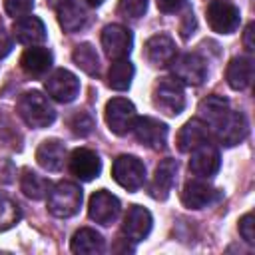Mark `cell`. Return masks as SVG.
<instances>
[{
  "instance_id": "cell-11",
  "label": "cell",
  "mask_w": 255,
  "mask_h": 255,
  "mask_svg": "<svg viewBox=\"0 0 255 255\" xmlns=\"http://www.w3.org/2000/svg\"><path fill=\"white\" fill-rule=\"evenodd\" d=\"M135 139L149 147V149H163L165 147V141H167V126L161 124L159 120L155 118H135V124L131 128Z\"/></svg>"
},
{
  "instance_id": "cell-24",
  "label": "cell",
  "mask_w": 255,
  "mask_h": 255,
  "mask_svg": "<svg viewBox=\"0 0 255 255\" xmlns=\"http://www.w3.org/2000/svg\"><path fill=\"white\" fill-rule=\"evenodd\" d=\"M197 112H199V120L205 122L209 126V129H213V128H217L223 122V118L231 112V108H229V102L225 98H221V96H207L205 100L199 102Z\"/></svg>"
},
{
  "instance_id": "cell-37",
  "label": "cell",
  "mask_w": 255,
  "mask_h": 255,
  "mask_svg": "<svg viewBox=\"0 0 255 255\" xmlns=\"http://www.w3.org/2000/svg\"><path fill=\"white\" fill-rule=\"evenodd\" d=\"M193 30H195V18H193V12H187L183 18V24H181V36L189 38V34H193Z\"/></svg>"
},
{
  "instance_id": "cell-36",
  "label": "cell",
  "mask_w": 255,
  "mask_h": 255,
  "mask_svg": "<svg viewBox=\"0 0 255 255\" xmlns=\"http://www.w3.org/2000/svg\"><path fill=\"white\" fill-rule=\"evenodd\" d=\"M14 175V165L8 159H0V183H10Z\"/></svg>"
},
{
  "instance_id": "cell-21",
  "label": "cell",
  "mask_w": 255,
  "mask_h": 255,
  "mask_svg": "<svg viewBox=\"0 0 255 255\" xmlns=\"http://www.w3.org/2000/svg\"><path fill=\"white\" fill-rule=\"evenodd\" d=\"M52 52L48 48L42 46H30L24 50V54L20 56V68L28 74V76H42L50 70L52 66Z\"/></svg>"
},
{
  "instance_id": "cell-17",
  "label": "cell",
  "mask_w": 255,
  "mask_h": 255,
  "mask_svg": "<svg viewBox=\"0 0 255 255\" xmlns=\"http://www.w3.org/2000/svg\"><path fill=\"white\" fill-rule=\"evenodd\" d=\"M175 173H177V161L171 159V157H165L159 161V165L155 167V173H153V179L147 187V193L149 197L157 199V201H163L167 199L169 191H171V185L175 181Z\"/></svg>"
},
{
  "instance_id": "cell-19",
  "label": "cell",
  "mask_w": 255,
  "mask_h": 255,
  "mask_svg": "<svg viewBox=\"0 0 255 255\" xmlns=\"http://www.w3.org/2000/svg\"><path fill=\"white\" fill-rule=\"evenodd\" d=\"M12 34L16 38V42L24 44V46H36L42 44L46 40V26L38 16H22L14 22L12 26Z\"/></svg>"
},
{
  "instance_id": "cell-7",
  "label": "cell",
  "mask_w": 255,
  "mask_h": 255,
  "mask_svg": "<svg viewBox=\"0 0 255 255\" xmlns=\"http://www.w3.org/2000/svg\"><path fill=\"white\" fill-rule=\"evenodd\" d=\"M173 80L185 86H199L207 76V64L199 54H183L171 62Z\"/></svg>"
},
{
  "instance_id": "cell-9",
  "label": "cell",
  "mask_w": 255,
  "mask_h": 255,
  "mask_svg": "<svg viewBox=\"0 0 255 255\" xmlns=\"http://www.w3.org/2000/svg\"><path fill=\"white\" fill-rule=\"evenodd\" d=\"M131 44H133V36L122 24H108L102 30V48L110 60L128 58V54L131 52Z\"/></svg>"
},
{
  "instance_id": "cell-41",
  "label": "cell",
  "mask_w": 255,
  "mask_h": 255,
  "mask_svg": "<svg viewBox=\"0 0 255 255\" xmlns=\"http://www.w3.org/2000/svg\"><path fill=\"white\" fill-rule=\"evenodd\" d=\"M46 2H50V4H52V6L56 8V6H60V4L64 2V0H46Z\"/></svg>"
},
{
  "instance_id": "cell-1",
  "label": "cell",
  "mask_w": 255,
  "mask_h": 255,
  "mask_svg": "<svg viewBox=\"0 0 255 255\" xmlns=\"http://www.w3.org/2000/svg\"><path fill=\"white\" fill-rule=\"evenodd\" d=\"M18 114L24 120V124L34 128V129L48 128L56 120L54 106L38 90H30V92H24L20 96V100H18Z\"/></svg>"
},
{
  "instance_id": "cell-28",
  "label": "cell",
  "mask_w": 255,
  "mask_h": 255,
  "mask_svg": "<svg viewBox=\"0 0 255 255\" xmlns=\"http://www.w3.org/2000/svg\"><path fill=\"white\" fill-rule=\"evenodd\" d=\"M72 60L74 64L86 72L88 76H96L100 72V56L96 52V48L90 44V42H84V44H78L72 52Z\"/></svg>"
},
{
  "instance_id": "cell-35",
  "label": "cell",
  "mask_w": 255,
  "mask_h": 255,
  "mask_svg": "<svg viewBox=\"0 0 255 255\" xmlns=\"http://www.w3.org/2000/svg\"><path fill=\"white\" fill-rule=\"evenodd\" d=\"M157 8L165 14H171V12H177L185 6V0H155Z\"/></svg>"
},
{
  "instance_id": "cell-22",
  "label": "cell",
  "mask_w": 255,
  "mask_h": 255,
  "mask_svg": "<svg viewBox=\"0 0 255 255\" xmlns=\"http://www.w3.org/2000/svg\"><path fill=\"white\" fill-rule=\"evenodd\" d=\"M36 161L46 171L62 169L66 161V147L60 139H44L36 149Z\"/></svg>"
},
{
  "instance_id": "cell-38",
  "label": "cell",
  "mask_w": 255,
  "mask_h": 255,
  "mask_svg": "<svg viewBox=\"0 0 255 255\" xmlns=\"http://www.w3.org/2000/svg\"><path fill=\"white\" fill-rule=\"evenodd\" d=\"M253 28H255V24L249 22L247 28H245V32H243V46H245L247 52H253L255 50V44H253Z\"/></svg>"
},
{
  "instance_id": "cell-16",
  "label": "cell",
  "mask_w": 255,
  "mask_h": 255,
  "mask_svg": "<svg viewBox=\"0 0 255 255\" xmlns=\"http://www.w3.org/2000/svg\"><path fill=\"white\" fill-rule=\"evenodd\" d=\"M70 171L82 181H92L102 171V159L96 151L88 147H78L70 155Z\"/></svg>"
},
{
  "instance_id": "cell-13",
  "label": "cell",
  "mask_w": 255,
  "mask_h": 255,
  "mask_svg": "<svg viewBox=\"0 0 255 255\" xmlns=\"http://www.w3.org/2000/svg\"><path fill=\"white\" fill-rule=\"evenodd\" d=\"M88 215L100 225H110L120 215V199L112 195L108 189H98L92 193L88 203Z\"/></svg>"
},
{
  "instance_id": "cell-3",
  "label": "cell",
  "mask_w": 255,
  "mask_h": 255,
  "mask_svg": "<svg viewBox=\"0 0 255 255\" xmlns=\"http://www.w3.org/2000/svg\"><path fill=\"white\" fill-rule=\"evenodd\" d=\"M151 100H153V106L163 112L165 116H179L185 108V94H183V88L177 80L173 78H161L155 86H153V92H151Z\"/></svg>"
},
{
  "instance_id": "cell-12",
  "label": "cell",
  "mask_w": 255,
  "mask_h": 255,
  "mask_svg": "<svg viewBox=\"0 0 255 255\" xmlns=\"http://www.w3.org/2000/svg\"><path fill=\"white\" fill-rule=\"evenodd\" d=\"M219 197H221V191L203 179H187L181 189V203L187 209H203L215 203Z\"/></svg>"
},
{
  "instance_id": "cell-30",
  "label": "cell",
  "mask_w": 255,
  "mask_h": 255,
  "mask_svg": "<svg viewBox=\"0 0 255 255\" xmlns=\"http://www.w3.org/2000/svg\"><path fill=\"white\" fill-rule=\"evenodd\" d=\"M20 221V207L6 195H0V231H8Z\"/></svg>"
},
{
  "instance_id": "cell-5",
  "label": "cell",
  "mask_w": 255,
  "mask_h": 255,
  "mask_svg": "<svg viewBox=\"0 0 255 255\" xmlns=\"http://www.w3.org/2000/svg\"><path fill=\"white\" fill-rule=\"evenodd\" d=\"M207 22L217 34H231L239 28L241 14L239 8L231 0H211L205 10Z\"/></svg>"
},
{
  "instance_id": "cell-31",
  "label": "cell",
  "mask_w": 255,
  "mask_h": 255,
  "mask_svg": "<svg viewBox=\"0 0 255 255\" xmlns=\"http://www.w3.org/2000/svg\"><path fill=\"white\" fill-rule=\"evenodd\" d=\"M68 128H70V131H72L76 137H86V135H90L92 129H94V118H92L88 112L78 110V112H74V114L68 118Z\"/></svg>"
},
{
  "instance_id": "cell-33",
  "label": "cell",
  "mask_w": 255,
  "mask_h": 255,
  "mask_svg": "<svg viewBox=\"0 0 255 255\" xmlns=\"http://www.w3.org/2000/svg\"><path fill=\"white\" fill-rule=\"evenodd\" d=\"M34 8V0H4V10L12 18L28 16Z\"/></svg>"
},
{
  "instance_id": "cell-6",
  "label": "cell",
  "mask_w": 255,
  "mask_h": 255,
  "mask_svg": "<svg viewBox=\"0 0 255 255\" xmlns=\"http://www.w3.org/2000/svg\"><path fill=\"white\" fill-rule=\"evenodd\" d=\"M135 106L126 98H112L106 104V124L116 135H126L135 124Z\"/></svg>"
},
{
  "instance_id": "cell-18",
  "label": "cell",
  "mask_w": 255,
  "mask_h": 255,
  "mask_svg": "<svg viewBox=\"0 0 255 255\" xmlns=\"http://www.w3.org/2000/svg\"><path fill=\"white\" fill-rule=\"evenodd\" d=\"M211 139V129L201 120H189L183 124V128L177 133V149L183 153H189L191 149L207 143Z\"/></svg>"
},
{
  "instance_id": "cell-8",
  "label": "cell",
  "mask_w": 255,
  "mask_h": 255,
  "mask_svg": "<svg viewBox=\"0 0 255 255\" xmlns=\"http://www.w3.org/2000/svg\"><path fill=\"white\" fill-rule=\"evenodd\" d=\"M44 88L48 92L50 98H54L56 102H62V104H70L76 100V96L80 94V80L76 78V74H72L70 70H54L46 82H44Z\"/></svg>"
},
{
  "instance_id": "cell-39",
  "label": "cell",
  "mask_w": 255,
  "mask_h": 255,
  "mask_svg": "<svg viewBox=\"0 0 255 255\" xmlns=\"http://www.w3.org/2000/svg\"><path fill=\"white\" fill-rule=\"evenodd\" d=\"M10 52H12V40H10V36L6 32L0 30V60L6 58Z\"/></svg>"
},
{
  "instance_id": "cell-34",
  "label": "cell",
  "mask_w": 255,
  "mask_h": 255,
  "mask_svg": "<svg viewBox=\"0 0 255 255\" xmlns=\"http://www.w3.org/2000/svg\"><path fill=\"white\" fill-rule=\"evenodd\" d=\"M239 235L245 239V243H249V245L255 243V217H253V213H245L239 219Z\"/></svg>"
},
{
  "instance_id": "cell-10",
  "label": "cell",
  "mask_w": 255,
  "mask_h": 255,
  "mask_svg": "<svg viewBox=\"0 0 255 255\" xmlns=\"http://www.w3.org/2000/svg\"><path fill=\"white\" fill-rule=\"evenodd\" d=\"M247 131H249L247 118L241 112H233V110L223 118V122L217 128H213L215 139L225 147H233L241 143L247 137Z\"/></svg>"
},
{
  "instance_id": "cell-26",
  "label": "cell",
  "mask_w": 255,
  "mask_h": 255,
  "mask_svg": "<svg viewBox=\"0 0 255 255\" xmlns=\"http://www.w3.org/2000/svg\"><path fill=\"white\" fill-rule=\"evenodd\" d=\"M104 247H106L104 237L90 227L78 229L70 243V249L78 255H100L104 251Z\"/></svg>"
},
{
  "instance_id": "cell-2",
  "label": "cell",
  "mask_w": 255,
  "mask_h": 255,
  "mask_svg": "<svg viewBox=\"0 0 255 255\" xmlns=\"http://www.w3.org/2000/svg\"><path fill=\"white\" fill-rule=\"evenodd\" d=\"M82 207V189L72 181H60L48 191V211L56 217H72Z\"/></svg>"
},
{
  "instance_id": "cell-4",
  "label": "cell",
  "mask_w": 255,
  "mask_h": 255,
  "mask_svg": "<svg viewBox=\"0 0 255 255\" xmlns=\"http://www.w3.org/2000/svg\"><path fill=\"white\" fill-rule=\"evenodd\" d=\"M112 177L128 191H137L145 181V165L135 155H118L112 165Z\"/></svg>"
},
{
  "instance_id": "cell-20",
  "label": "cell",
  "mask_w": 255,
  "mask_h": 255,
  "mask_svg": "<svg viewBox=\"0 0 255 255\" xmlns=\"http://www.w3.org/2000/svg\"><path fill=\"white\" fill-rule=\"evenodd\" d=\"M145 58L151 66H157V68H163V66H169L175 58V42L165 36V34H155L151 36L145 46Z\"/></svg>"
},
{
  "instance_id": "cell-27",
  "label": "cell",
  "mask_w": 255,
  "mask_h": 255,
  "mask_svg": "<svg viewBox=\"0 0 255 255\" xmlns=\"http://www.w3.org/2000/svg\"><path fill=\"white\" fill-rule=\"evenodd\" d=\"M133 64L126 58L122 60H114V64L110 66V72H108V86L112 90H118V92H124L131 86V80H133Z\"/></svg>"
},
{
  "instance_id": "cell-15",
  "label": "cell",
  "mask_w": 255,
  "mask_h": 255,
  "mask_svg": "<svg viewBox=\"0 0 255 255\" xmlns=\"http://www.w3.org/2000/svg\"><path fill=\"white\" fill-rule=\"evenodd\" d=\"M151 213L141 207V205H129L128 213L124 215V223H122V233L126 235V239L131 241H141L149 235L151 231Z\"/></svg>"
},
{
  "instance_id": "cell-14",
  "label": "cell",
  "mask_w": 255,
  "mask_h": 255,
  "mask_svg": "<svg viewBox=\"0 0 255 255\" xmlns=\"http://www.w3.org/2000/svg\"><path fill=\"white\" fill-rule=\"evenodd\" d=\"M189 171L195 173L197 177H211L219 171L221 165V157H219V149L215 145H211L209 141L191 149L189 151Z\"/></svg>"
},
{
  "instance_id": "cell-23",
  "label": "cell",
  "mask_w": 255,
  "mask_h": 255,
  "mask_svg": "<svg viewBox=\"0 0 255 255\" xmlns=\"http://www.w3.org/2000/svg\"><path fill=\"white\" fill-rule=\"evenodd\" d=\"M227 84L229 88L241 92V90H247L253 82V60L249 56H237L229 62L227 66Z\"/></svg>"
},
{
  "instance_id": "cell-40",
  "label": "cell",
  "mask_w": 255,
  "mask_h": 255,
  "mask_svg": "<svg viewBox=\"0 0 255 255\" xmlns=\"http://www.w3.org/2000/svg\"><path fill=\"white\" fill-rule=\"evenodd\" d=\"M90 6H100V4H104V0H86Z\"/></svg>"
},
{
  "instance_id": "cell-25",
  "label": "cell",
  "mask_w": 255,
  "mask_h": 255,
  "mask_svg": "<svg viewBox=\"0 0 255 255\" xmlns=\"http://www.w3.org/2000/svg\"><path fill=\"white\" fill-rule=\"evenodd\" d=\"M58 12V22L66 32H78L86 26L88 22V14L86 10L76 2V0H64L60 6H56Z\"/></svg>"
},
{
  "instance_id": "cell-32",
  "label": "cell",
  "mask_w": 255,
  "mask_h": 255,
  "mask_svg": "<svg viewBox=\"0 0 255 255\" xmlns=\"http://www.w3.org/2000/svg\"><path fill=\"white\" fill-rule=\"evenodd\" d=\"M118 10L126 18H141L147 10V0H120Z\"/></svg>"
},
{
  "instance_id": "cell-29",
  "label": "cell",
  "mask_w": 255,
  "mask_h": 255,
  "mask_svg": "<svg viewBox=\"0 0 255 255\" xmlns=\"http://www.w3.org/2000/svg\"><path fill=\"white\" fill-rule=\"evenodd\" d=\"M20 189L24 191V195L26 197H30V199H44L46 195H48V191H50V181L46 179V177H42V175H38L36 171H32V169H24L22 171V177H20Z\"/></svg>"
}]
</instances>
